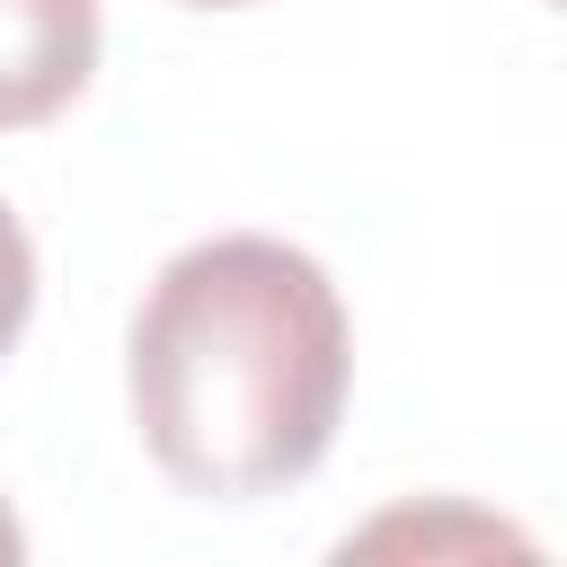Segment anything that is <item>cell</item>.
<instances>
[{
    "label": "cell",
    "mask_w": 567,
    "mask_h": 567,
    "mask_svg": "<svg viewBox=\"0 0 567 567\" xmlns=\"http://www.w3.org/2000/svg\"><path fill=\"white\" fill-rule=\"evenodd\" d=\"M9 558H27V532H18V514H9V496H0V567Z\"/></svg>",
    "instance_id": "4"
},
{
    "label": "cell",
    "mask_w": 567,
    "mask_h": 567,
    "mask_svg": "<svg viewBox=\"0 0 567 567\" xmlns=\"http://www.w3.org/2000/svg\"><path fill=\"white\" fill-rule=\"evenodd\" d=\"M27 319H35V239H27V221L0 204V354L27 337Z\"/></svg>",
    "instance_id": "3"
},
{
    "label": "cell",
    "mask_w": 567,
    "mask_h": 567,
    "mask_svg": "<svg viewBox=\"0 0 567 567\" xmlns=\"http://www.w3.org/2000/svg\"><path fill=\"white\" fill-rule=\"evenodd\" d=\"M186 9H257V0H186Z\"/></svg>",
    "instance_id": "5"
},
{
    "label": "cell",
    "mask_w": 567,
    "mask_h": 567,
    "mask_svg": "<svg viewBox=\"0 0 567 567\" xmlns=\"http://www.w3.org/2000/svg\"><path fill=\"white\" fill-rule=\"evenodd\" d=\"M97 0H0V133L53 124L97 80Z\"/></svg>",
    "instance_id": "2"
},
{
    "label": "cell",
    "mask_w": 567,
    "mask_h": 567,
    "mask_svg": "<svg viewBox=\"0 0 567 567\" xmlns=\"http://www.w3.org/2000/svg\"><path fill=\"white\" fill-rule=\"evenodd\" d=\"M346 381L354 328L328 266L266 230L177 248L124 346L142 452L213 505L301 487L337 443Z\"/></svg>",
    "instance_id": "1"
}]
</instances>
